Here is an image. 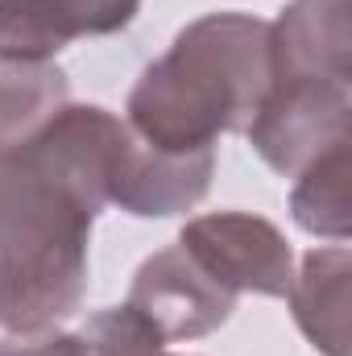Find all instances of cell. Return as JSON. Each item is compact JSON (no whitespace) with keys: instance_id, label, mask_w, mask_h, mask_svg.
<instances>
[{"instance_id":"obj_1","label":"cell","mask_w":352,"mask_h":356,"mask_svg":"<svg viewBox=\"0 0 352 356\" xmlns=\"http://www.w3.org/2000/svg\"><path fill=\"white\" fill-rule=\"evenodd\" d=\"M125 120L67 104L33 141L0 154V327L50 332L88 294L91 224L108 203Z\"/></svg>"},{"instance_id":"obj_2","label":"cell","mask_w":352,"mask_h":356,"mask_svg":"<svg viewBox=\"0 0 352 356\" xmlns=\"http://www.w3.org/2000/svg\"><path fill=\"white\" fill-rule=\"evenodd\" d=\"M273 79L269 21L207 13L150 63L129 91L125 124L158 149H216L220 133H245Z\"/></svg>"},{"instance_id":"obj_3","label":"cell","mask_w":352,"mask_h":356,"mask_svg":"<svg viewBox=\"0 0 352 356\" xmlns=\"http://www.w3.org/2000/svg\"><path fill=\"white\" fill-rule=\"evenodd\" d=\"M352 79L328 75H273L257 116L249 120V141L262 162L294 178L323 149L349 137Z\"/></svg>"},{"instance_id":"obj_4","label":"cell","mask_w":352,"mask_h":356,"mask_svg":"<svg viewBox=\"0 0 352 356\" xmlns=\"http://www.w3.org/2000/svg\"><path fill=\"white\" fill-rule=\"evenodd\" d=\"M186 257L228 294H265L286 298L294 277V253L286 236L249 211L199 216L178 232Z\"/></svg>"},{"instance_id":"obj_5","label":"cell","mask_w":352,"mask_h":356,"mask_svg":"<svg viewBox=\"0 0 352 356\" xmlns=\"http://www.w3.org/2000/svg\"><path fill=\"white\" fill-rule=\"evenodd\" d=\"M125 307L145 323V332L166 348L175 340H199L228 323L237 311V294L216 286L203 269L186 257L182 245L158 249L133 273V290Z\"/></svg>"},{"instance_id":"obj_6","label":"cell","mask_w":352,"mask_h":356,"mask_svg":"<svg viewBox=\"0 0 352 356\" xmlns=\"http://www.w3.org/2000/svg\"><path fill=\"white\" fill-rule=\"evenodd\" d=\"M211 170H216V149L175 154V149H158V145L141 141L133 129H125L120 154H116L112 178H108V203H116L120 211L141 216V220L178 216V211H191L207 195Z\"/></svg>"},{"instance_id":"obj_7","label":"cell","mask_w":352,"mask_h":356,"mask_svg":"<svg viewBox=\"0 0 352 356\" xmlns=\"http://www.w3.org/2000/svg\"><path fill=\"white\" fill-rule=\"evenodd\" d=\"M141 0H0V58L50 63L79 38L133 25Z\"/></svg>"},{"instance_id":"obj_8","label":"cell","mask_w":352,"mask_h":356,"mask_svg":"<svg viewBox=\"0 0 352 356\" xmlns=\"http://www.w3.org/2000/svg\"><path fill=\"white\" fill-rule=\"evenodd\" d=\"M273 75L352 79L349 0H294L269 25Z\"/></svg>"},{"instance_id":"obj_9","label":"cell","mask_w":352,"mask_h":356,"mask_svg":"<svg viewBox=\"0 0 352 356\" xmlns=\"http://www.w3.org/2000/svg\"><path fill=\"white\" fill-rule=\"evenodd\" d=\"M349 249L332 245V249H311L286 290L298 332L323 356H349Z\"/></svg>"},{"instance_id":"obj_10","label":"cell","mask_w":352,"mask_h":356,"mask_svg":"<svg viewBox=\"0 0 352 356\" xmlns=\"http://www.w3.org/2000/svg\"><path fill=\"white\" fill-rule=\"evenodd\" d=\"M71 104L67 71L54 63L0 58V154L33 141Z\"/></svg>"},{"instance_id":"obj_11","label":"cell","mask_w":352,"mask_h":356,"mask_svg":"<svg viewBox=\"0 0 352 356\" xmlns=\"http://www.w3.org/2000/svg\"><path fill=\"white\" fill-rule=\"evenodd\" d=\"M298 182L290 191V211L294 224L311 236H328V241H349L352 224V137L336 141L332 149H323L307 170H298Z\"/></svg>"},{"instance_id":"obj_12","label":"cell","mask_w":352,"mask_h":356,"mask_svg":"<svg viewBox=\"0 0 352 356\" xmlns=\"http://www.w3.org/2000/svg\"><path fill=\"white\" fill-rule=\"evenodd\" d=\"M0 356H88V344L83 336H67V332H33V336L0 340Z\"/></svg>"},{"instance_id":"obj_13","label":"cell","mask_w":352,"mask_h":356,"mask_svg":"<svg viewBox=\"0 0 352 356\" xmlns=\"http://www.w3.org/2000/svg\"><path fill=\"white\" fill-rule=\"evenodd\" d=\"M141 356H175V353H141Z\"/></svg>"}]
</instances>
